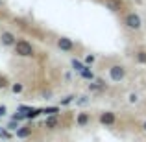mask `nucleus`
Segmentation results:
<instances>
[{
    "mask_svg": "<svg viewBox=\"0 0 146 142\" xmlns=\"http://www.w3.org/2000/svg\"><path fill=\"white\" fill-rule=\"evenodd\" d=\"M15 53L21 55V57H32L33 55V46L28 43V41L21 39V41H17V44H15Z\"/></svg>",
    "mask_w": 146,
    "mask_h": 142,
    "instance_id": "f257e3e1",
    "label": "nucleus"
},
{
    "mask_svg": "<svg viewBox=\"0 0 146 142\" xmlns=\"http://www.w3.org/2000/svg\"><path fill=\"white\" fill-rule=\"evenodd\" d=\"M126 26H128L129 30H141L143 20H141V17L137 13H129L128 17H126Z\"/></svg>",
    "mask_w": 146,
    "mask_h": 142,
    "instance_id": "f03ea898",
    "label": "nucleus"
},
{
    "mask_svg": "<svg viewBox=\"0 0 146 142\" xmlns=\"http://www.w3.org/2000/svg\"><path fill=\"white\" fill-rule=\"evenodd\" d=\"M109 76H111L113 81H120V79H124V76H126L124 67H122V65H113V67L109 68Z\"/></svg>",
    "mask_w": 146,
    "mask_h": 142,
    "instance_id": "7ed1b4c3",
    "label": "nucleus"
},
{
    "mask_svg": "<svg viewBox=\"0 0 146 142\" xmlns=\"http://www.w3.org/2000/svg\"><path fill=\"white\" fill-rule=\"evenodd\" d=\"M57 46L61 50H65V52H72L74 50V43L68 37H61V39H57Z\"/></svg>",
    "mask_w": 146,
    "mask_h": 142,
    "instance_id": "20e7f679",
    "label": "nucleus"
},
{
    "mask_svg": "<svg viewBox=\"0 0 146 142\" xmlns=\"http://www.w3.org/2000/svg\"><path fill=\"white\" fill-rule=\"evenodd\" d=\"M0 39H2V44H6V46H15V44H17L15 35H13V33H9V32H2Z\"/></svg>",
    "mask_w": 146,
    "mask_h": 142,
    "instance_id": "39448f33",
    "label": "nucleus"
},
{
    "mask_svg": "<svg viewBox=\"0 0 146 142\" xmlns=\"http://www.w3.org/2000/svg\"><path fill=\"white\" fill-rule=\"evenodd\" d=\"M100 122L106 125H111L115 124V114L113 113H102V116H100Z\"/></svg>",
    "mask_w": 146,
    "mask_h": 142,
    "instance_id": "423d86ee",
    "label": "nucleus"
},
{
    "mask_svg": "<svg viewBox=\"0 0 146 142\" xmlns=\"http://www.w3.org/2000/svg\"><path fill=\"white\" fill-rule=\"evenodd\" d=\"M106 6L109 7L111 11H118L122 7V2L120 0H106Z\"/></svg>",
    "mask_w": 146,
    "mask_h": 142,
    "instance_id": "0eeeda50",
    "label": "nucleus"
},
{
    "mask_svg": "<svg viewBox=\"0 0 146 142\" xmlns=\"http://www.w3.org/2000/svg\"><path fill=\"white\" fill-rule=\"evenodd\" d=\"M72 67H74V70H78L80 74H82V72H83V70H85V68H87L85 65H83L82 61H78V59H76V57H74V59H72Z\"/></svg>",
    "mask_w": 146,
    "mask_h": 142,
    "instance_id": "6e6552de",
    "label": "nucleus"
},
{
    "mask_svg": "<svg viewBox=\"0 0 146 142\" xmlns=\"http://www.w3.org/2000/svg\"><path fill=\"white\" fill-rule=\"evenodd\" d=\"M44 124H46V127L54 129V127H56V125H57V118H56V114H52V116H48Z\"/></svg>",
    "mask_w": 146,
    "mask_h": 142,
    "instance_id": "1a4fd4ad",
    "label": "nucleus"
},
{
    "mask_svg": "<svg viewBox=\"0 0 146 142\" xmlns=\"http://www.w3.org/2000/svg\"><path fill=\"white\" fill-rule=\"evenodd\" d=\"M87 122H89V114L82 113V114H80V116H78V124H80V125H85Z\"/></svg>",
    "mask_w": 146,
    "mask_h": 142,
    "instance_id": "9d476101",
    "label": "nucleus"
},
{
    "mask_svg": "<svg viewBox=\"0 0 146 142\" xmlns=\"http://www.w3.org/2000/svg\"><path fill=\"white\" fill-rule=\"evenodd\" d=\"M30 133H32V131H30L28 127H24V129H19V131H17V137H21V139H26Z\"/></svg>",
    "mask_w": 146,
    "mask_h": 142,
    "instance_id": "9b49d317",
    "label": "nucleus"
},
{
    "mask_svg": "<svg viewBox=\"0 0 146 142\" xmlns=\"http://www.w3.org/2000/svg\"><path fill=\"white\" fill-rule=\"evenodd\" d=\"M82 78H85V79H94V74L89 70V68H85V70L82 72Z\"/></svg>",
    "mask_w": 146,
    "mask_h": 142,
    "instance_id": "f8f14e48",
    "label": "nucleus"
},
{
    "mask_svg": "<svg viewBox=\"0 0 146 142\" xmlns=\"http://www.w3.org/2000/svg\"><path fill=\"white\" fill-rule=\"evenodd\" d=\"M43 113L52 116V114H56V113H57V107H46V109H43Z\"/></svg>",
    "mask_w": 146,
    "mask_h": 142,
    "instance_id": "ddd939ff",
    "label": "nucleus"
},
{
    "mask_svg": "<svg viewBox=\"0 0 146 142\" xmlns=\"http://www.w3.org/2000/svg\"><path fill=\"white\" fill-rule=\"evenodd\" d=\"M137 61L139 63H146V52H137Z\"/></svg>",
    "mask_w": 146,
    "mask_h": 142,
    "instance_id": "4468645a",
    "label": "nucleus"
},
{
    "mask_svg": "<svg viewBox=\"0 0 146 142\" xmlns=\"http://www.w3.org/2000/svg\"><path fill=\"white\" fill-rule=\"evenodd\" d=\"M11 90H13L15 94H17V92H22V85H21V83H15V85L11 87Z\"/></svg>",
    "mask_w": 146,
    "mask_h": 142,
    "instance_id": "2eb2a0df",
    "label": "nucleus"
},
{
    "mask_svg": "<svg viewBox=\"0 0 146 142\" xmlns=\"http://www.w3.org/2000/svg\"><path fill=\"white\" fill-rule=\"evenodd\" d=\"M24 118H26V114L24 113H17V114H13V120H24Z\"/></svg>",
    "mask_w": 146,
    "mask_h": 142,
    "instance_id": "dca6fc26",
    "label": "nucleus"
},
{
    "mask_svg": "<svg viewBox=\"0 0 146 142\" xmlns=\"http://www.w3.org/2000/svg\"><path fill=\"white\" fill-rule=\"evenodd\" d=\"M72 100H74V96H67V98H65L63 102H61V105H67V103H70Z\"/></svg>",
    "mask_w": 146,
    "mask_h": 142,
    "instance_id": "f3484780",
    "label": "nucleus"
},
{
    "mask_svg": "<svg viewBox=\"0 0 146 142\" xmlns=\"http://www.w3.org/2000/svg\"><path fill=\"white\" fill-rule=\"evenodd\" d=\"M7 127H9V129H17V127H19V122H17V120L9 122V125H7Z\"/></svg>",
    "mask_w": 146,
    "mask_h": 142,
    "instance_id": "a211bd4d",
    "label": "nucleus"
},
{
    "mask_svg": "<svg viewBox=\"0 0 146 142\" xmlns=\"http://www.w3.org/2000/svg\"><path fill=\"white\" fill-rule=\"evenodd\" d=\"M85 63H87V65H93V63H94V55H87V57H85Z\"/></svg>",
    "mask_w": 146,
    "mask_h": 142,
    "instance_id": "6ab92c4d",
    "label": "nucleus"
},
{
    "mask_svg": "<svg viewBox=\"0 0 146 142\" xmlns=\"http://www.w3.org/2000/svg\"><path fill=\"white\" fill-rule=\"evenodd\" d=\"M7 113V109H6V107H4V105H0V116H4V114H6Z\"/></svg>",
    "mask_w": 146,
    "mask_h": 142,
    "instance_id": "aec40b11",
    "label": "nucleus"
},
{
    "mask_svg": "<svg viewBox=\"0 0 146 142\" xmlns=\"http://www.w3.org/2000/svg\"><path fill=\"white\" fill-rule=\"evenodd\" d=\"M129 102L135 103V102H137V94H129Z\"/></svg>",
    "mask_w": 146,
    "mask_h": 142,
    "instance_id": "412c9836",
    "label": "nucleus"
},
{
    "mask_svg": "<svg viewBox=\"0 0 146 142\" xmlns=\"http://www.w3.org/2000/svg\"><path fill=\"white\" fill-rule=\"evenodd\" d=\"M78 103H82V105H83V103H87V96H82V98L78 100Z\"/></svg>",
    "mask_w": 146,
    "mask_h": 142,
    "instance_id": "4be33fe9",
    "label": "nucleus"
},
{
    "mask_svg": "<svg viewBox=\"0 0 146 142\" xmlns=\"http://www.w3.org/2000/svg\"><path fill=\"white\" fill-rule=\"evenodd\" d=\"M0 87H2V89L6 87V83H4V79H0Z\"/></svg>",
    "mask_w": 146,
    "mask_h": 142,
    "instance_id": "5701e85b",
    "label": "nucleus"
},
{
    "mask_svg": "<svg viewBox=\"0 0 146 142\" xmlns=\"http://www.w3.org/2000/svg\"><path fill=\"white\" fill-rule=\"evenodd\" d=\"M143 127H144V131H146V122H144V125H143Z\"/></svg>",
    "mask_w": 146,
    "mask_h": 142,
    "instance_id": "b1692460",
    "label": "nucleus"
}]
</instances>
